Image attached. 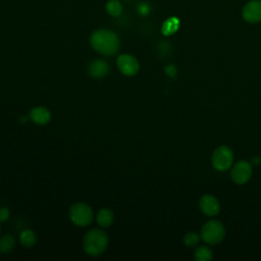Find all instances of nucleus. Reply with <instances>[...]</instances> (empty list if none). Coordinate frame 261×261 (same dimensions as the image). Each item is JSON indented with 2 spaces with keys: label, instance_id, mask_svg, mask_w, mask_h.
Listing matches in <instances>:
<instances>
[{
  "label": "nucleus",
  "instance_id": "nucleus-11",
  "mask_svg": "<svg viewBox=\"0 0 261 261\" xmlns=\"http://www.w3.org/2000/svg\"><path fill=\"white\" fill-rule=\"evenodd\" d=\"M109 69H110L109 64L105 60L96 59L89 64L88 72L92 77L100 79L107 75L109 72Z\"/></svg>",
  "mask_w": 261,
  "mask_h": 261
},
{
  "label": "nucleus",
  "instance_id": "nucleus-19",
  "mask_svg": "<svg viewBox=\"0 0 261 261\" xmlns=\"http://www.w3.org/2000/svg\"><path fill=\"white\" fill-rule=\"evenodd\" d=\"M10 216V212L7 208L0 209V222H5Z\"/></svg>",
  "mask_w": 261,
  "mask_h": 261
},
{
  "label": "nucleus",
  "instance_id": "nucleus-1",
  "mask_svg": "<svg viewBox=\"0 0 261 261\" xmlns=\"http://www.w3.org/2000/svg\"><path fill=\"white\" fill-rule=\"evenodd\" d=\"M91 46L95 51L106 56H113L119 49L118 36L110 30L99 29L90 38Z\"/></svg>",
  "mask_w": 261,
  "mask_h": 261
},
{
  "label": "nucleus",
  "instance_id": "nucleus-2",
  "mask_svg": "<svg viewBox=\"0 0 261 261\" xmlns=\"http://www.w3.org/2000/svg\"><path fill=\"white\" fill-rule=\"evenodd\" d=\"M108 236L100 228H93L89 230L84 238L83 247L87 255L96 257L104 253L108 246Z\"/></svg>",
  "mask_w": 261,
  "mask_h": 261
},
{
  "label": "nucleus",
  "instance_id": "nucleus-3",
  "mask_svg": "<svg viewBox=\"0 0 261 261\" xmlns=\"http://www.w3.org/2000/svg\"><path fill=\"white\" fill-rule=\"evenodd\" d=\"M225 228L218 220L207 221L201 229L202 240L210 245H217L224 239Z\"/></svg>",
  "mask_w": 261,
  "mask_h": 261
},
{
  "label": "nucleus",
  "instance_id": "nucleus-9",
  "mask_svg": "<svg viewBox=\"0 0 261 261\" xmlns=\"http://www.w3.org/2000/svg\"><path fill=\"white\" fill-rule=\"evenodd\" d=\"M199 206L201 211L207 216H215L220 211V203L212 195L202 196L199 202Z\"/></svg>",
  "mask_w": 261,
  "mask_h": 261
},
{
  "label": "nucleus",
  "instance_id": "nucleus-6",
  "mask_svg": "<svg viewBox=\"0 0 261 261\" xmlns=\"http://www.w3.org/2000/svg\"><path fill=\"white\" fill-rule=\"evenodd\" d=\"M252 175V165L246 160L238 161L231 169V179L238 185L246 184Z\"/></svg>",
  "mask_w": 261,
  "mask_h": 261
},
{
  "label": "nucleus",
  "instance_id": "nucleus-4",
  "mask_svg": "<svg viewBox=\"0 0 261 261\" xmlns=\"http://www.w3.org/2000/svg\"><path fill=\"white\" fill-rule=\"evenodd\" d=\"M68 215L71 222L81 227L90 225L94 218V213L92 208L85 203L73 204L69 208Z\"/></svg>",
  "mask_w": 261,
  "mask_h": 261
},
{
  "label": "nucleus",
  "instance_id": "nucleus-7",
  "mask_svg": "<svg viewBox=\"0 0 261 261\" xmlns=\"http://www.w3.org/2000/svg\"><path fill=\"white\" fill-rule=\"evenodd\" d=\"M117 67L121 73L127 76L135 75L139 69H140V64L138 59L129 54H121L117 57L116 60Z\"/></svg>",
  "mask_w": 261,
  "mask_h": 261
},
{
  "label": "nucleus",
  "instance_id": "nucleus-15",
  "mask_svg": "<svg viewBox=\"0 0 261 261\" xmlns=\"http://www.w3.org/2000/svg\"><path fill=\"white\" fill-rule=\"evenodd\" d=\"M194 258L197 261H209L213 258V254H212L211 250L208 247L199 246L195 251Z\"/></svg>",
  "mask_w": 261,
  "mask_h": 261
},
{
  "label": "nucleus",
  "instance_id": "nucleus-13",
  "mask_svg": "<svg viewBox=\"0 0 261 261\" xmlns=\"http://www.w3.org/2000/svg\"><path fill=\"white\" fill-rule=\"evenodd\" d=\"M19 242L23 247L31 248L36 244L37 237L33 230L24 229L19 234Z\"/></svg>",
  "mask_w": 261,
  "mask_h": 261
},
{
  "label": "nucleus",
  "instance_id": "nucleus-12",
  "mask_svg": "<svg viewBox=\"0 0 261 261\" xmlns=\"http://www.w3.org/2000/svg\"><path fill=\"white\" fill-rule=\"evenodd\" d=\"M113 218H114V216H113V213L110 209L102 208L98 211L96 220H97V223L101 227H108L112 224Z\"/></svg>",
  "mask_w": 261,
  "mask_h": 261
},
{
  "label": "nucleus",
  "instance_id": "nucleus-18",
  "mask_svg": "<svg viewBox=\"0 0 261 261\" xmlns=\"http://www.w3.org/2000/svg\"><path fill=\"white\" fill-rule=\"evenodd\" d=\"M200 240V237L197 232H188L185 234L184 237V243L187 247H195L196 245H198Z\"/></svg>",
  "mask_w": 261,
  "mask_h": 261
},
{
  "label": "nucleus",
  "instance_id": "nucleus-16",
  "mask_svg": "<svg viewBox=\"0 0 261 261\" xmlns=\"http://www.w3.org/2000/svg\"><path fill=\"white\" fill-rule=\"evenodd\" d=\"M106 11L112 16H118L122 12V5L118 0H110L106 4Z\"/></svg>",
  "mask_w": 261,
  "mask_h": 261
},
{
  "label": "nucleus",
  "instance_id": "nucleus-8",
  "mask_svg": "<svg viewBox=\"0 0 261 261\" xmlns=\"http://www.w3.org/2000/svg\"><path fill=\"white\" fill-rule=\"evenodd\" d=\"M243 18L249 23L261 21V0H252L248 2L242 11Z\"/></svg>",
  "mask_w": 261,
  "mask_h": 261
},
{
  "label": "nucleus",
  "instance_id": "nucleus-17",
  "mask_svg": "<svg viewBox=\"0 0 261 261\" xmlns=\"http://www.w3.org/2000/svg\"><path fill=\"white\" fill-rule=\"evenodd\" d=\"M178 23H179L178 20L176 18H174V17L166 19V21L162 25V33L164 35H166V36L174 33L177 30Z\"/></svg>",
  "mask_w": 261,
  "mask_h": 261
},
{
  "label": "nucleus",
  "instance_id": "nucleus-10",
  "mask_svg": "<svg viewBox=\"0 0 261 261\" xmlns=\"http://www.w3.org/2000/svg\"><path fill=\"white\" fill-rule=\"evenodd\" d=\"M29 116L34 123L39 125H45L51 120L50 111L43 106H37L31 109Z\"/></svg>",
  "mask_w": 261,
  "mask_h": 261
},
{
  "label": "nucleus",
  "instance_id": "nucleus-14",
  "mask_svg": "<svg viewBox=\"0 0 261 261\" xmlns=\"http://www.w3.org/2000/svg\"><path fill=\"white\" fill-rule=\"evenodd\" d=\"M15 247V239L10 234H4L0 238V253L7 254Z\"/></svg>",
  "mask_w": 261,
  "mask_h": 261
},
{
  "label": "nucleus",
  "instance_id": "nucleus-5",
  "mask_svg": "<svg viewBox=\"0 0 261 261\" xmlns=\"http://www.w3.org/2000/svg\"><path fill=\"white\" fill-rule=\"evenodd\" d=\"M212 165L219 171L227 170L233 162V153L227 146L217 147L212 154Z\"/></svg>",
  "mask_w": 261,
  "mask_h": 261
},
{
  "label": "nucleus",
  "instance_id": "nucleus-20",
  "mask_svg": "<svg viewBox=\"0 0 261 261\" xmlns=\"http://www.w3.org/2000/svg\"><path fill=\"white\" fill-rule=\"evenodd\" d=\"M0 232H1V227H0Z\"/></svg>",
  "mask_w": 261,
  "mask_h": 261
}]
</instances>
